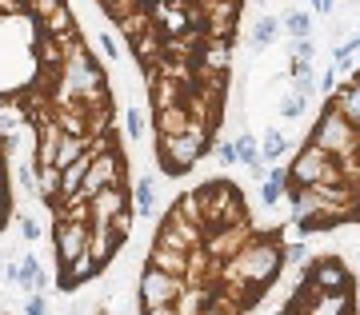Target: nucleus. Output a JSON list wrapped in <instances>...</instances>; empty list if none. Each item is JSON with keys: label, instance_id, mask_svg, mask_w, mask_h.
Instances as JSON below:
<instances>
[{"label": "nucleus", "instance_id": "nucleus-15", "mask_svg": "<svg viewBox=\"0 0 360 315\" xmlns=\"http://www.w3.org/2000/svg\"><path fill=\"white\" fill-rule=\"evenodd\" d=\"M148 96H153V112H165V108H176L188 96V84H180L172 76H148Z\"/></svg>", "mask_w": 360, "mask_h": 315}, {"label": "nucleus", "instance_id": "nucleus-10", "mask_svg": "<svg viewBox=\"0 0 360 315\" xmlns=\"http://www.w3.org/2000/svg\"><path fill=\"white\" fill-rule=\"evenodd\" d=\"M252 236H257V227H252V224L220 227V232H212V236L205 240V252L212 255V260H220V264H224V260H232L236 252H245V243L252 240Z\"/></svg>", "mask_w": 360, "mask_h": 315}, {"label": "nucleus", "instance_id": "nucleus-13", "mask_svg": "<svg viewBox=\"0 0 360 315\" xmlns=\"http://www.w3.org/2000/svg\"><path fill=\"white\" fill-rule=\"evenodd\" d=\"M89 208H92V224H112L120 212H129V192H124V184L101 188L89 200Z\"/></svg>", "mask_w": 360, "mask_h": 315}, {"label": "nucleus", "instance_id": "nucleus-33", "mask_svg": "<svg viewBox=\"0 0 360 315\" xmlns=\"http://www.w3.org/2000/svg\"><path fill=\"white\" fill-rule=\"evenodd\" d=\"M236 156H240V164H257L260 160V140L257 136H248V132H240V136H236Z\"/></svg>", "mask_w": 360, "mask_h": 315}, {"label": "nucleus", "instance_id": "nucleus-50", "mask_svg": "<svg viewBox=\"0 0 360 315\" xmlns=\"http://www.w3.org/2000/svg\"><path fill=\"white\" fill-rule=\"evenodd\" d=\"M101 4H104V8H112V4H116V0H101Z\"/></svg>", "mask_w": 360, "mask_h": 315}, {"label": "nucleus", "instance_id": "nucleus-22", "mask_svg": "<svg viewBox=\"0 0 360 315\" xmlns=\"http://www.w3.org/2000/svg\"><path fill=\"white\" fill-rule=\"evenodd\" d=\"M160 176H165V172H160ZM160 176H141L136 180V188H132V212L136 215H153L156 208H160V196H156Z\"/></svg>", "mask_w": 360, "mask_h": 315}, {"label": "nucleus", "instance_id": "nucleus-45", "mask_svg": "<svg viewBox=\"0 0 360 315\" xmlns=\"http://www.w3.org/2000/svg\"><path fill=\"white\" fill-rule=\"evenodd\" d=\"M309 4L316 16H333V8H336V0H309Z\"/></svg>", "mask_w": 360, "mask_h": 315}, {"label": "nucleus", "instance_id": "nucleus-18", "mask_svg": "<svg viewBox=\"0 0 360 315\" xmlns=\"http://www.w3.org/2000/svg\"><path fill=\"white\" fill-rule=\"evenodd\" d=\"M40 32H44V36H56L60 44H68V40H77V36H80L77 13L68 8V0H65V4H60V8H56L52 16H44V20H40Z\"/></svg>", "mask_w": 360, "mask_h": 315}, {"label": "nucleus", "instance_id": "nucleus-17", "mask_svg": "<svg viewBox=\"0 0 360 315\" xmlns=\"http://www.w3.org/2000/svg\"><path fill=\"white\" fill-rule=\"evenodd\" d=\"M4 276L13 279L20 291H44L49 288V279H44V272H40V264H37V255H20V264H8V272Z\"/></svg>", "mask_w": 360, "mask_h": 315}, {"label": "nucleus", "instance_id": "nucleus-16", "mask_svg": "<svg viewBox=\"0 0 360 315\" xmlns=\"http://www.w3.org/2000/svg\"><path fill=\"white\" fill-rule=\"evenodd\" d=\"M304 315H356V303H352V288L345 291H321L304 303Z\"/></svg>", "mask_w": 360, "mask_h": 315}, {"label": "nucleus", "instance_id": "nucleus-14", "mask_svg": "<svg viewBox=\"0 0 360 315\" xmlns=\"http://www.w3.org/2000/svg\"><path fill=\"white\" fill-rule=\"evenodd\" d=\"M65 136H68V132L60 128V120H56V116L40 120V124H37V164H56Z\"/></svg>", "mask_w": 360, "mask_h": 315}, {"label": "nucleus", "instance_id": "nucleus-3", "mask_svg": "<svg viewBox=\"0 0 360 315\" xmlns=\"http://www.w3.org/2000/svg\"><path fill=\"white\" fill-rule=\"evenodd\" d=\"M288 180L292 188H312V184H345V172H340V160L328 156L321 144L304 140L296 148V160L288 164Z\"/></svg>", "mask_w": 360, "mask_h": 315}, {"label": "nucleus", "instance_id": "nucleus-38", "mask_svg": "<svg viewBox=\"0 0 360 315\" xmlns=\"http://www.w3.org/2000/svg\"><path fill=\"white\" fill-rule=\"evenodd\" d=\"M25 4H28V13L37 16V20H44V16H52L65 0H25Z\"/></svg>", "mask_w": 360, "mask_h": 315}, {"label": "nucleus", "instance_id": "nucleus-1", "mask_svg": "<svg viewBox=\"0 0 360 315\" xmlns=\"http://www.w3.org/2000/svg\"><path fill=\"white\" fill-rule=\"evenodd\" d=\"M212 144V128L193 120L188 132H176V136H156V160H160V172L165 176H184L193 172L196 160L208 152Z\"/></svg>", "mask_w": 360, "mask_h": 315}, {"label": "nucleus", "instance_id": "nucleus-25", "mask_svg": "<svg viewBox=\"0 0 360 315\" xmlns=\"http://www.w3.org/2000/svg\"><path fill=\"white\" fill-rule=\"evenodd\" d=\"M288 192H292V180H288V172H284V168H272L269 180L260 184V203H264V208H276L281 200H288Z\"/></svg>", "mask_w": 360, "mask_h": 315}, {"label": "nucleus", "instance_id": "nucleus-23", "mask_svg": "<svg viewBox=\"0 0 360 315\" xmlns=\"http://www.w3.org/2000/svg\"><path fill=\"white\" fill-rule=\"evenodd\" d=\"M176 315H205L212 307V288H200V283H188V288L180 291V300L172 303Z\"/></svg>", "mask_w": 360, "mask_h": 315}, {"label": "nucleus", "instance_id": "nucleus-49", "mask_svg": "<svg viewBox=\"0 0 360 315\" xmlns=\"http://www.w3.org/2000/svg\"><path fill=\"white\" fill-rule=\"evenodd\" d=\"M205 315H224V311H220V307H208V311Z\"/></svg>", "mask_w": 360, "mask_h": 315}, {"label": "nucleus", "instance_id": "nucleus-37", "mask_svg": "<svg viewBox=\"0 0 360 315\" xmlns=\"http://www.w3.org/2000/svg\"><path fill=\"white\" fill-rule=\"evenodd\" d=\"M292 60H316V44H312V36H296L292 40Z\"/></svg>", "mask_w": 360, "mask_h": 315}, {"label": "nucleus", "instance_id": "nucleus-21", "mask_svg": "<svg viewBox=\"0 0 360 315\" xmlns=\"http://www.w3.org/2000/svg\"><path fill=\"white\" fill-rule=\"evenodd\" d=\"M188 255L193 252H176V248L153 243V248H148V264L160 267V272H172V276H184V272H188Z\"/></svg>", "mask_w": 360, "mask_h": 315}, {"label": "nucleus", "instance_id": "nucleus-4", "mask_svg": "<svg viewBox=\"0 0 360 315\" xmlns=\"http://www.w3.org/2000/svg\"><path fill=\"white\" fill-rule=\"evenodd\" d=\"M309 140L312 144H321V148L328 152V156H336V160H340V156H356L360 152V128L352 124L333 100H328V108L321 112V120L312 124Z\"/></svg>", "mask_w": 360, "mask_h": 315}, {"label": "nucleus", "instance_id": "nucleus-12", "mask_svg": "<svg viewBox=\"0 0 360 315\" xmlns=\"http://www.w3.org/2000/svg\"><path fill=\"white\" fill-rule=\"evenodd\" d=\"M196 76H229L232 64V40H200L196 48Z\"/></svg>", "mask_w": 360, "mask_h": 315}, {"label": "nucleus", "instance_id": "nucleus-47", "mask_svg": "<svg viewBox=\"0 0 360 315\" xmlns=\"http://www.w3.org/2000/svg\"><path fill=\"white\" fill-rule=\"evenodd\" d=\"M321 92H324V96H333V92H336V72H333V68L321 76Z\"/></svg>", "mask_w": 360, "mask_h": 315}, {"label": "nucleus", "instance_id": "nucleus-27", "mask_svg": "<svg viewBox=\"0 0 360 315\" xmlns=\"http://www.w3.org/2000/svg\"><path fill=\"white\" fill-rule=\"evenodd\" d=\"M148 28H153V13H148V4H141V8H132L129 16H120V20H116V32L129 40V44L136 36H144Z\"/></svg>", "mask_w": 360, "mask_h": 315}, {"label": "nucleus", "instance_id": "nucleus-36", "mask_svg": "<svg viewBox=\"0 0 360 315\" xmlns=\"http://www.w3.org/2000/svg\"><path fill=\"white\" fill-rule=\"evenodd\" d=\"M124 132H129V140L144 136V112L141 108H129V112H124Z\"/></svg>", "mask_w": 360, "mask_h": 315}, {"label": "nucleus", "instance_id": "nucleus-9", "mask_svg": "<svg viewBox=\"0 0 360 315\" xmlns=\"http://www.w3.org/2000/svg\"><path fill=\"white\" fill-rule=\"evenodd\" d=\"M89 240H92V224L89 220H56V227H52V243H56L60 267L89 252Z\"/></svg>", "mask_w": 360, "mask_h": 315}, {"label": "nucleus", "instance_id": "nucleus-52", "mask_svg": "<svg viewBox=\"0 0 360 315\" xmlns=\"http://www.w3.org/2000/svg\"><path fill=\"white\" fill-rule=\"evenodd\" d=\"M356 40H360V25H356Z\"/></svg>", "mask_w": 360, "mask_h": 315}, {"label": "nucleus", "instance_id": "nucleus-42", "mask_svg": "<svg viewBox=\"0 0 360 315\" xmlns=\"http://www.w3.org/2000/svg\"><path fill=\"white\" fill-rule=\"evenodd\" d=\"M132 215H136V212H120L112 220V232L120 236V240H129V236H132Z\"/></svg>", "mask_w": 360, "mask_h": 315}, {"label": "nucleus", "instance_id": "nucleus-30", "mask_svg": "<svg viewBox=\"0 0 360 315\" xmlns=\"http://www.w3.org/2000/svg\"><path fill=\"white\" fill-rule=\"evenodd\" d=\"M284 148H288V140H284V132L269 128V132H264V140H260V160H264V164H276V160L284 156Z\"/></svg>", "mask_w": 360, "mask_h": 315}, {"label": "nucleus", "instance_id": "nucleus-7", "mask_svg": "<svg viewBox=\"0 0 360 315\" xmlns=\"http://www.w3.org/2000/svg\"><path fill=\"white\" fill-rule=\"evenodd\" d=\"M205 240H208L205 227L184 220L176 208H168L160 227H156V236H153V243H165V248H176V252H196V248H205Z\"/></svg>", "mask_w": 360, "mask_h": 315}, {"label": "nucleus", "instance_id": "nucleus-35", "mask_svg": "<svg viewBox=\"0 0 360 315\" xmlns=\"http://www.w3.org/2000/svg\"><path fill=\"white\" fill-rule=\"evenodd\" d=\"M217 164L220 168L240 164V156H236V140H220V144H217Z\"/></svg>", "mask_w": 360, "mask_h": 315}, {"label": "nucleus", "instance_id": "nucleus-5", "mask_svg": "<svg viewBox=\"0 0 360 315\" xmlns=\"http://www.w3.org/2000/svg\"><path fill=\"white\" fill-rule=\"evenodd\" d=\"M352 288V272L336 252L316 255L312 264H304V276H300V291L304 295H321V291H345Z\"/></svg>", "mask_w": 360, "mask_h": 315}, {"label": "nucleus", "instance_id": "nucleus-48", "mask_svg": "<svg viewBox=\"0 0 360 315\" xmlns=\"http://www.w3.org/2000/svg\"><path fill=\"white\" fill-rule=\"evenodd\" d=\"M141 315H176V307H144Z\"/></svg>", "mask_w": 360, "mask_h": 315}, {"label": "nucleus", "instance_id": "nucleus-19", "mask_svg": "<svg viewBox=\"0 0 360 315\" xmlns=\"http://www.w3.org/2000/svg\"><path fill=\"white\" fill-rule=\"evenodd\" d=\"M120 236L112 232V224H92V240H89V252L96 255V264H112V255H116V248H120Z\"/></svg>", "mask_w": 360, "mask_h": 315}, {"label": "nucleus", "instance_id": "nucleus-26", "mask_svg": "<svg viewBox=\"0 0 360 315\" xmlns=\"http://www.w3.org/2000/svg\"><path fill=\"white\" fill-rule=\"evenodd\" d=\"M96 272H101V264H96V255H92V252H84V255H77L72 264H65V272H60V283H65V291H72L77 283L92 279Z\"/></svg>", "mask_w": 360, "mask_h": 315}, {"label": "nucleus", "instance_id": "nucleus-32", "mask_svg": "<svg viewBox=\"0 0 360 315\" xmlns=\"http://www.w3.org/2000/svg\"><path fill=\"white\" fill-rule=\"evenodd\" d=\"M281 25H284V32L296 40V36H309V32H312V16H309V13H300V8H292V13H284Z\"/></svg>", "mask_w": 360, "mask_h": 315}, {"label": "nucleus", "instance_id": "nucleus-43", "mask_svg": "<svg viewBox=\"0 0 360 315\" xmlns=\"http://www.w3.org/2000/svg\"><path fill=\"white\" fill-rule=\"evenodd\" d=\"M4 215H8V180H4V168H0V227H4Z\"/></svg>", "mask_w": 360, "mask_h": 315}, {"label": "nucleus", "instance_id": "nucleus-44", "mask_svg": "<svg viewBox=\"0 0 360 315\" xmlns=\"http://www.w3.org/2000/svg\"><path fill=\"white\" fill-rule=\"evenodd\" d=\"M304 252H309L304 243H288V248H284V260H288V264H304Z\"/></svg>", "mask_w": 360, "mask_h": 315}, {"label": "nucleus", "instance_id": "nucleus-29", "mask_svg": "<svg viewBox=\"0 0 360 315\" xmlns=\"http://www.w3.org/2000/svg\"><path fill=\"white\" fill-rule=\"evenodd\" d=\"M13 180H16V188L25 192V196H40V176H37V168L32 164H20V160H13Z\"/></svg>", "mask_w": 360, "mask_h": 315}, {"label": "nucleus", "instance_id": "nucleus-39", "mask_svg": "<svg viewBox=\"0 0 360 315\" xmlns=\"http://www.w3.org/2000/svg\"><path fill=\"white\" fill-rule=\"evenodd\" d=\"M20 236H25L28 243H37L40 236H44V227H40V220H32V215H20Z\"/></svg>", "mask_w": 360, "mask_h": 315}, {"label": "nucleus", "instance_id": "nucleus-40", "mask_svg": "<svg viewBox=\"0 0 360 315\" xmlns=\"http://www.w3.org/2000/svg\"><path fill=\"white\" fill-rule=\"evenodd\" d=\"M101 52H104V60H120V36L101 32Z\"/></svg>", "mask_w": 360, "mask_h": 315}, {"label": "nucleus", "instance_id": "nucleus-34", "mask_svg": "<svg viewBox=\"0 0 360 315\" xmlns=\"http://www.w3.org/2000/svg\"><path fill=\"white\" fill-rule=\"evenodd\" d=\"M304 108H309V100H304V96H296V92H288V96H281V100H276V112H281L284 120H296Z\"/></svg>", "mask_w": 360, "mask_h": 315}, {"label": "nucleus", "instance_id": "nucleus-11", "mask_svg": "<svg viewBox=\"0 0 360 315\" xmlns=\"http://www.w3.org/2000/svg\"><path fill=\"white\" fill-rule=\"evenodd\" d=\"M148 13H153V25L160 28L165 36H184V32H193V25H188V4H184V0H153Z\"/></svg>", "mask_w": 360, "mask_h": 315}, {"label": "nucleus", "instance_id": "nucleus-28", "mask_svg": "<svg viewBox=\"0 0 360 315\" xmlns=\"http://www.w3.org/2000/svg\"><path fill=\"white\" fill-rule=\"evenodd\" d=\"M281 32H284V25L276 20V16H260L257 25H252V36H248V44L260 52V48H269V44L281 36Z\"/></svg>", "mask_w": 360, "mask_h": 315}, {"label": "nucleus", "instance_id": "nucleus-41", "mask_svg": "<svg viewBox=\"0 0 360 315\" xmlns=\"http://www.w3.org/2000/svg\"><path fill=\"white\" fill-rule=\"evenodd\" d=\"M25 315H49V300H44L40 291H32L25 300Z\"/></svg>", "mask_w": 360, "mask_h": 315}, {"label": "nucleus", "instance_id": "nucleus-8", "mask_svg": "<svg viewBox=\"0 0 360 315\" xmlns=\"http://www.w3.org/2000/svg\"><path fill=\"white\" fill-rule=\"evenodd\" d=\"M112 184H124V152H120V148H108V152H101V156H92L80 196L92 200L101 188H112Z\"/></svg>", "mask_w": 360, "mask_h": 315}, {"label": "nucleus", "instance_id": "nucleus-20", "mask_svg": "<svg viewBox=\"0 0 360 315\" xmlns=\"http://www.w3.org/2000/svg\"><path fill=\"white\" fill-rule=\"evenodd\" d=\"M188 124H193V112H188L184 104H176V108H165V112H153L156 136H176V132H188Z\"/></svg>", "mask_w": 360, "mask_h": 315}, {"label": "nucleus", "instance_id": "nucleus-31", "mask_svg": "<svg viewBox=\"0 0 360 315\" xmlns=\"http://www.w3.org/2000/svg\"><path fill=\"white\" fill-rule=\"evenodd\" d=\"M89 152V136H65V144H60V156H56V168H68L72 160H80Z\"/></svg>", "mask_w": 360, "mask_h": 315}, {"label": "nucleus", "instance_id": "nucleus-51", "mask_svg": "<svg viewBox=\"0 0 360 315\" xmlns=\"http://www.w3.org/2000/svg\"><path fill=\"white\" fill-rule=\"evenodd\" d=\"M252 4H260V8H264V4H269V0H252Z\"/></svg>", "mask_w": 360, "mask_h": 315}, {"label": "nucleus", "instance_id": "nucleus-2", "mask_svg": "<svg viewBox=\"0 0 360 315\" xmlns=\"http://www.w3.org/2000/svg\"><path fill=\"white\" fill-rule=\"evenodd\" d=\"M200 208H205V232H220L232 224H248V203L232 180H205L200 184Z\"/></svg>", "mask_w": 360, "mask_h": 315}, {"label": "nucleus", "instance_id": "nucleus-46", "mask_svg": "<svg viewBox=\"0 0 360 315\" xmlns=\"http://www.w3.org/2000/svg\"><path fill=\"white\" fill-rule=\"evenodd\" d=\"M20 8H25V13H28V4H25V0H0V13H4V16L20 13Z\"/></svg>", "mask_w": 360, "mask_h": 315}, {"label": "nucleus", "instance_id": "nucleus-6", "mask_svg": "<svg viewBox=\"0 0 360 315\" xmlns=\"http://www.w3.org/2000/svg\"><path fill=\"white\" fill-rule=\"evenodd\" d=\"M184 288H188V279H184V276H172V272H160V267L144 264L141 267V283H136L141 311H144V307H172Z\"/></svg>", "mask_w": 360, "mask_h": 315}, {"label": "nucleus", "instance_id": "nucleus-24", "mask_svg": "<svg viewBox=\"0 0 360 315\" xmlns=\"http://www.w3.org/2000/svg\"><path fill=\"white\" fill-rule=\"evenodd\" d=\"M328 100H333L336 108H340V112H345L348 120H352V124L360 128V72L352 76L348 84H340V88H336L333 96H328Z\"/></svg>", "mask_w": 360, "mask_h": 315}]
</instances>
